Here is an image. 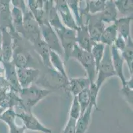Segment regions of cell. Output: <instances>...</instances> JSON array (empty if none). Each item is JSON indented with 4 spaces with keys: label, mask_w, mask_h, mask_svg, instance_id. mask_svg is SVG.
<instances>
[{
    "label": "cell",
    "mask_w": 133,
    "mask_h": 133,
    "mask_svg": "<svg viewBox=\"0 0 133 133\" xmlns=\"http://www.w3.org/2000/svg\"><path fill=\"white\" fill-rule=\"evenodd\" d=\"M5 68L3 61H0V76H4Z\"/></svg>",
    "instance_id": "40"
},
{
    "label": "cell",
    "mask_w": 133,
    "mask_h": 133,
    "mask_svg": "<svg viewBox=\"0 0 133 133\" xmlns=\"http://www.w3.org/2000/svg\"><path fill=\"white\" fill-rule=\"evenodd\" d=\"M0 61H3V55H2V35L0 31Z\"/></svg>",
    "instance_id": "41"
},
{
    "label": "cell",
    "mask_w": 133,
    "mask_h": 133,
    "mask_svg": "<svg viewBox=\"0 0 133 133\" xmlns=\"http://www.w3.org/2000/svg\"><path fill=\"white\" fill-rule=\"evenodd\" d=\"M76 119L69 117L68 120L66 123L62 133H76Z\"/></svg>",
    "instance_id": "36"
},
{
    "label": "cell",
    "mask_w": 133,
    "mask_h": 133,
    "mask_svg": "<svg viewBox=\"0 0 133 133\" xmlns=\"http://www.w3.org/2000/svg\"><path fill=\"white\" fill-rule=\"evenodd\" d=\"M94 107L92 102H90L89 107H88L85 111L81 114L79 119L76 120V133H85L89 127L90 123L91 113L93 108Z\"/></svg>",
    "instance_id": "22"
},
{
    "label": "cell",
    "mask_w": 133,
    "mask_h": 133,
    "mask_svg": "<svg viewBox=\"0 0 133 133\" xmlns=\"http://www.w3.org/2000/svg\"><path fill=\"white\" fill-rule=\"evenodd\" d=\"M54 91L32 85L25 89H21L17 94L19 103L25 111L32 112V108L41 100L45 98Z\"/></svg>",
    "instance_id": "1"
},
{
    "label": "cell",
    "mask_w": 133,
    "mask_h": 133,
    "mask_svg": "<svg viewBox=\"0 0 133 133\" xmlns=\"http://www.w3.org/2000/svg\"><path fill=\"white\" fill-rule=\"evenodd\" d=\"M9 84L7 82L6 79H5L4 76H0V92L5 90L10 89Z\"/></svg>",
    "instance_id": "39"
},
{
    "label": "cell",
    "mask_w": 133,
    "mask_h": 133,
    "mask_svg": "<svg viewBox=\"0 0 133 133\" xmlns=\"http://www.w3.org/2000/svg\"><path fill=\"white\" fill-rule=\"evenodd\" d=\"M50 63L52 69L60 73L65 79L68 80L69 77L65 69L64 63L61 57L54 51H50Z\"/></svg>",
    "instance_id": "25"
},
{
    "label": "cell",
    "mask_w": 133,
    "mask_h": 133,
    "mask_svg": "<svg viewBox=\"0 0 133 133\" xmlns=\"http://www.w3.org/2000/svg\"><path fill=\"white\" fill-rule=\"evenodd\" d=\"M114 4L117 11L124 15V17L132 15V0H116L114 1Z\"/></svg>",
    "instance_id": "29"
},
{
    "label": "cell",
    "mask_w": 133,
    "mask_h": 133,
    "mask_svg": "<svg viewBox=\"0 0 133 133\" xmlns=\"http://www.w3.org/2000/svg\"><path fill=\"white\" fill-rule=\"evenodd\" d=\"M70 9L78 27L82 26L80 15H79V0H68L66 1Z\"/></svg>",
    "instance_id": "33"
},
{
    "label": "cell",
    "mask_w": 133,
    "mask_h": 133,
    "mask_svg": "<svg viewBox=\"0 0 133 133\" xmlns=\"http://www.w3.org/2000/svg\"><path fill=\"white\" fill-rule=\"evenodd\" d=\"M115 76H116V73L112 63L111 47L105 46L103 57L99 66L97 72L96 79L94 82L97 92H99L103 84L107 79Z\"/></svg>",
    "instance_id": "2"
},
{
    "label": "cell",
    "mask_w": 133,
    "mask_h": 133,
    "mask_svg": "<svg viewBox=\"0 0 133 133\" xmlns=\"http://www.w3.org/2000/svg\"><path fill=\"white\" fill-rule=\"evenodd\" d=\"M91 83L88 77L69 78L64 89L72 94L74 97L78 96V94L85 89L90 87Z\"/></svg>",
    "instance_id": "17"
},
{
    "label": "cell",
    "mask_w": 133,
    "mask_h": 133,
    "mask_svg": "<svg viewBox=\"0 0 133 133\" xmlns=\"http://www.w3.org/2000/svg\"><path fill=\"white\" fill-rule=\"evenodd\" d=\"M106 0H89L87 1L88 11L89 14L95 15L100 13L105 7Z\"/></svg>",
    "instance_id": "31"
},
{
    "label": "cell",
    "mask_w": 133,
    "mask_h": 133,
    "mask_svg": "<svg viewBox=\"0 0 133 133\" xmlns=\"http://www.w3.org/2000/svg\"><path fill=\"white\" fill-rule=\"evenodd\" d=\"M5 68L4 77L9 84L11 89L15 93L18 94L21 89L19 85L17 73V68L11 61L3 62Z\"/></svg>",
    "instance_id": "15"
},
{
    "label": "cell",
    "mask_w": 133,
    "mask_h": 133,
    "mask_svg": "<svg viewBox=\"0 0 133 133\" xmlns=\"http://www.w3.org/2000/svg\"><path fill=\"white\" fill-rule=\"evenodd\" d=\"M70 58H74L79 61L85 70L87 77L89 79L91 85L94 83L96 79V69L94 58L90 52L84 51L76 45Z\"/></svg>",
    "instance_id": "4"
},
{
    "label": "cell",
    "mask_w": 133,
    "mask_h": 133,
    "mask_svg": "<svg viewBox=\"0 0 133 133\" xmlns=\"http://www.w3.org/2000/svg\"><path fill=\"white\" fill-rule=\"evenodd\" d=\"M123 97H124L126 101L130 105H132V97H133V89L129 88L127 85H123L121 89Z\"/></svg>",
    "instance_id": "35"
},
{
    "label": "cell",
    "mask_w": 133,
    "mask_h": 133,
    "mask_svg": "<svg viewBox=\"0 0 133 133\" xmlns=\"http://www.w3.org/2000/svg\"><path fill=\"white\" fill-rule=\"evenodd\" d=\"M13 110L15 112L17 117L23 122V124L26 129L43 133L52 132L51 129L44 126L37 119V117L32 114V112L25 111L20 103L13 107Z\"/></svg>",
    "instance_id": "3"
},
{
    "label": "cell",
    "mask_w": 133,
    "mask_h": 133,
    "mask_svg": "<svg viewBox=\"0 0 133 133\" xmlns=\"http://www.w3.org/2000/svg\"><path fill=\"white\" fill-rule=\"evenodd\" d=\"M86 26L91 40L95 43L99 42L101 34L105 29V25L100 19L98 13L88 15Z\"/></svg>",
    "instance_id": "12"
},
{
    "label": "cell",
    "mask_w": 133,
    "mask_h": 133,
    "mask_svg": "<svg viewBox=\"0 0 133 133\" xmlns=\"http://www.w3.org/2000/svg\"><path fill=\"white\" fill-rule=\"evenodd\" d=\"M111 58H112V63H113V68L115 72L116 73V76L118 77L121 81L122 86L125 85L126 79L123 72V65H124V60L121 57L120 52L115 47L114 45L111 47Z\"/></svg>",
    "instance_id": "19"
},
{
    "label": "cell",
    "mask_w": 133,
    "mask_h": 133,
    "mask_svg": "<svg viewBox=\"0 0 133 133\" xmlns=\"http://www.w3.org/2000/svg\"><path fill=\"white\" fill-rule=\"evenodd\" d=\"M23 37L33 43L36 40L41 38V28L39 24L34 18L33 15L27 9L23 13Z\"/></svg>",
    "instance_id": "5"
},
{
    "label": "cell",
    "mask_w": 133,
    "mask_h": 133,
    "mask_svg": "<svg viewBox=\"0 0 133 133\" xmlns=\"http://www.w3.org/2000/svg\"><path fill=\"white\" fill-rule=\"evenodd\" d=\"M5 110L6 109H5V108H3V107H0V118H1V117H2V114H3V112H4L5 111Z\"/></svg>",
    "instance_id": "42"
},
{
    "label": "cell",
    "mask_w": 133,
    "mask_h": 133,
    "mask_svg": "<svg viewBox=\"0 0 133 133\" xmlns=\"http://www.w3.org/2000/svg\"><path fill=\"white\" fill-rule=\"evenodd\" d=\"M105 49V45H104L103 44L101 43L100 42H98L95 43L94 44L91 50L90 53L92 55L93 58H94V62H95V69H96V76L99 66L100 63H101L103 57Z\"/></svg>",
    "instance_id": "30"
},
{
    "label": "cell",
    "mask_w": 133,
    "mask_h": 133,
    "mask_svg": "<svg viewBox=\"0 0 133 133\" xmlns=\"http://www.w3.org/2000/svg\"><path fill=\"white\" fill-rule=\"evenodd\" d=\"M17 73L21 87V89H25L37 82L40 77L41 71L38 69L28 67L17 69Z\"/></svg>",
    "instance_id": "11"
},
{
    "label": "cell",
    "mask_w": 133,
    "mask_h": 133,
    "mask_svg": "<svg viewBox=\"0 0 133 133\" xmlns=\"http://www.w3.org/2000/svg\"><path fill=\"white\" fill-rule=\"evenodd\" d=\"M132 21V15L120 18L117 19L115 24L117 26L118 35L127 41L130 36V24Z\"/></svg>",
    "instance_id": "23"
},
{
    "label": "cell",
    "mask_w": 133,
    "mask_h": 133,
    "mask_svg": "<svg viewBox=\"0 0 133 133\" xmlns=\"http://www.w3.org/2000/svg\"><path fill=\"white\" fill-rule=\"evenodd\" d=\"M42 39L48 46L50 51L56 52L61 56L64 55L62 47L57 34L48 23L40 25Z\"/></svg>",
    "instance_id": "6"
},
{
    "label": "cell",
    "mask_w": 133,
    "mask_h": 133,
    "mask_svg": "<svg viewBox=\"0 0 133 133\" xmlns=\"http://www.w3.org/2000/svg\"><path fill=\"white\" fill-rule=\"evenodd\" d=\"M113 45H114L115 47L121 53L126 47V45H127V41L123 37H122L121 35H118Z\"/></svg>",
    "instance_id": "37"
},
{
    "label": "cell",
    "mask_w": 133,
    "mask_h": 133,
    "mask_svg": "<svg viewBox=\"0 0 133 133\" xmlns=\"http://www.w3.org/2000/svg\"><path fill=\"white\" fill-rule=\"evenodd\" d=\"M17 116L13 108L5 110L2 114L0 120L8 124L9 133H25V126H19L16 122Z\"/></svg>",
    "instance_id": "18"
},
{
    "label": "cell",
    "mask_w": 133,
    "mask_h": 133,
    "mask_svg": "<svg viewBox=\"0 0 133 133\" xmlns=\"http://www.w3.org/2000/svg\"><path fill=\"white\" fill-rule=\"evenodd\" d=\"M121 57H123V60L126 62L127 65L128 69L130 76L132 77L133 75V41L131 37L127 41V45L124 49L122 52H121Z\"/></svg>",
    "instance_id": "26"
},
{
    "label": "cell",
    "mask_w": 133,
    "mask_h": 133,
    "mask_svg": "<svg viewBox=\"0 0 133 133\" xmlns=\"http://www.w3.org/2000/svg\"><path fill=\"white\" fill-rule=\"evenodd\" d=\"M49 69V71L46 73L42 79H38L35 83L37 86L44 89L50 87V89H64L68 83V80L63 77L60 73L54 69Z\"/></svg>",
    "instance_id": "8"
},
{
    "label": "cell",
    "mask_w": 133,
    "mask_h": 133,
    "mask_svg": "<svg viewBox=\"0 0 133 133\" xmlns=\"http://www.w3.org/2000/svg\"><path fill=\"white\" fill-rule=\"evenodd\" d=\"M100 19L104 24L115 23L117 19L118 11L114 4V1L108 0L106 1L105 9L101 13H98Z\"/></svg>",
    "instance_id": "21"
},
{
    "label": "cell",
    "mask_w": 133,
    "mask_h": 133,
    "mask_svg": "<svg viewBox=\"0 0 133 133\" xmlns=\"http://www.w3.org/2000/svg\"><path fill=\"white\" fill-rule=\"evenodd\" d=\"M78 102L79 103L81 108V114H83L85 111V110L89 107L91 102V93L89 89H85L78 94L77 96Z\"/></svg>",
    "instance_id": "32"
},
{
    "label": "cell",
    "mask_w": 133,
    "mask_h": 133,
    "mask_svg": "<svg viewBox=\"0 0 133 133\" xmlns=\"http://www.w3.org/2000/svg\"><path fill=\"white\" fill-rule=\"evenodd\" d=\"M44 9L46 14L48 24L53 28L55 32L66 27L60 19L54 5V1H44Z\"/></svg>",
    "instance_id": "13"
},
{
    "label": "cell",
    "mask_w": 133,
    "mask_h": 133,
    "mask_svg": "<svg viewBox=\"0 0 133 133\" xmlns=\"http://www.w3.org/2000/svg\"><path fill=\"white\" fill-rule=\"evenodd\" d=\"M32 44L35 51L41 57L44 65L48 69H52L50 63V49L42 37L36 40Z\"/></svg>",
    "instance_id": "20"
},
{
    "label": "cell",
    "mask_w": 133,
    "mask_h": 133,
    "mask_svg": "<svg viewBox=\"0 0 133 133\" xmlns=\"http://www.w3.org/2000/svg\"><path fill=\"white\" fill-rule=\"evenodd\" d=\"M56 33L58 37L62 47L65 61H67L68 59H70L71 54L75 45H76V31L67 27H64L62 30Z\"/></svg>",
    "instance_id": "7"
},
{
    "label": "cell",
    "mask_w": 133,
    "mask_h": 133,
    "mask_svg": "<svg viewBox=\"0 0 133 133\" xmlns=\"http://www.w3.org/2000/svg\"><path fill=\"white\" fill-rule=\"evenodd\" d=\"M81 115V108L79 103L78 102L77 96H74L72 100V105H71L70 113H69V117L78 120Z\"/></svg>",
    "instance_id": "34"
},
{
    "label": "cell",
    "mask_w": 133,
    "mask_h": 133,
    "mask_svg": "<svg viewBox=\"0 0 133 133\" xmlns=\"http://www.w3.org/2000/svg\"><path fill=\"white\" fill-rule=\"evenodd\" d=\"M2 49L3 62H10L12 61L14 50V38L10 33L6 29H2Z\"/></svg>",
    "instance_id": "14"
},
{
    "label": "cell",
    "mask_w": 133,
    "mask_h": 133,
    "mask_svg": "<svg viewBox=\"0 0 133 133\" xmlns=\"http://www.w3.org/2000/svg\"><path fill=\"white\" fill-rule=\"evenodd\" d=\"M54 2L56 9L57 10L63 25L68 29L76 31L78 27L66 0H56Z\"/></svg>",
    "instance_id": "10"
},
{
    "label": "cell",
    "mask_w": 133,
    "mask_h": 133,
    "mask_svg": "<svg viewBox=\"0 0 133 133\" xmlns=\"http://www.w3.org/2000/svg\"><path fill=\"white\" fill-rule=\"evenodd\" d=\"M118 33H117V26L115 24L113 23L112 25L105 27L103 32L101 34L100 37L99 42L103 44L104 45L111 47L114 43L116 38L117 37Z\"/></svg>",
    "instance_id": "24"
},
{
    "label": "cell",
    "mask_w": 133,
    "mask_h": 133,
    "mask_svg": "<svg viewBox=\"0 0 133 133\" xmlns=\"http://www.w3.org/2000/svg\"><path fill=\"white\" fill-rule=\"evenodd\" d=\"M29 54L23 50H13V55L11 62L17 69L28 67L29 63Z\"/></svg>",
    "instance_id": "27"
},
{
    "label": "cell",
    "mask_w": 133,
    "mask_h": 133,
    "mask_svg": "<svg viewBox=\"0 0 133 133\" xmlns=\"http://www.w3.org/2000/svg\"><path fill=\"white\" fill-rule=\"evenodd\" d=\"M11 3L13 5V7L19 9L23 13H25L28 9L26 2L23 0H12L11 1Z\"/></svg>",
    "instance_id": "38"
},
{
    "label": "cell",
    "mask_w": 133,
    "mask_h": 133,
    "mask_svg": "<svg viewBox=\"0 0 133 133\" xmlns=\"http://www.w3.org/2000/svg\"><path fill=\"white\" fill-rule=\"evenodd\" d=\"M11 1L0 0V30H8L13 38L19 35L15 32L13 27L11 18V11L10 9Z\"/></svg>",
    "instance_id": "9"
},
{
    "label": "cell",
    "mask_w": 133,
    "mask_h": 133,
    "mask_svg": "<svg viewBox=\"0 0 133 133\" xmlns=\"http://www.w3.org/2000/svg\"><path fill=\"white\" fill-rule=\"evenodd\" d=\"M11 18L13 22V27L15 31L18 35H21L23 36V13L21 11L16 7L12 8L11 10Z\"/></svg>",
    "instance_id": "28"
},
{
    "label": "cell",
    "mask_w": 133,
    "mask_h": 133,
    "mask_svg": "<svg viewBox=\"0 0 133 133\" xmlns=\"http://www.w3.org/2000/svg\"><path fill=\"white\" fill-rule=\"evenodd\" d=\"M76 43L80 49L91 52L95 42L91 39L86 25L78 27L76 30Z\"/></svg>",
    "instance_id": "16"
}]
</instances>
